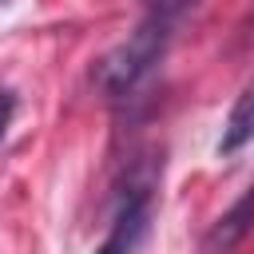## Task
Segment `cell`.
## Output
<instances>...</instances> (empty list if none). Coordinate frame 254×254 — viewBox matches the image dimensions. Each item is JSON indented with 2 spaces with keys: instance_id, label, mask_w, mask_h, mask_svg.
Listing matches in <instances>:
<instances>
[{
  "instance_id": "5",
  "label": "cell",
  "mask_w": 254,
  "mask_h": 254,
  "mask_svg": "<svg viewBox=\"0 0 254 254\" xmlns=\"http://www.w3.org/2000/svg\"><path fill=\"white\" fill-rule=\"evenodd\" d=\"M143 8H147L151 20H163V24L175 28L183 16H190V12L198 8V0H143Z\"/></svg>"
},
{
  "instance_id": "6",
  "label": "cell",
  "mask_w": 254,
  "mask_h": 254,
  "mask_svg": "<svg viewBox=\"0 0 254 254\" xmlns=\"http://www.w3.org/2000/svg\"><path fill=\"white\" fill-rule=\"evenodd\" d=\"M16 107H20L16 91H12V87H0V143H4L8 127H12V119H16Z\"/></svg>"
},
{
  "instance_id": "1",
  "label": "cell",
  "mask_w": 254,
  "mask_h": 254,
  "mask_svg": "<svg viewBox=\"0 0 254 254\" xmlns=\"http://www.w3.org/2000/svg\"><path fill=\"white\" fill-rule=\"evenodd\" d=\"M171 32H175L171 24L143 16V24H139L123 44H115L107 56L95 60V67H91L95 91L107 95V99H127V95L163 64L167 44H171Z\"/></svg>"
},
{
  "instance_id": "4",
  "label": "cell",
  "mask_w": 254,
  "mask_h": 254,
  "mask_svg": "<svg viewBox=\"0 0 254 254\" xmlns=\"http://www.w3.org/2000/svg\"><path fill=\"white\" fill-rule=\"evenodd\" d=\"M250 143H254V79L238 91V99L226 111V123H222V135H218V155L222 159L238 155Z\"/></svg>"
},
{
  "instance_id": "2",
  "label": "cell",
  "mask_w": 254,
  "mask_h": 254,
  "mask_svg": "<svg viewBox=\"0 0 254 254\" xmlns=\"http://www.w3.org/2000/svg\"><path fill=\"white\" fill-rule=\"evenodd\" d=\"M155 175L159 171H147V175L131 179L127 190H119L111 230L95 246V254H139V246L151 230V214H155Z\"/></svg>"
},
{
  "instance_id": "3",
  "label": "cell",
  "mask_w": 254,
  "mask_h": 254,
  "mask_svg": "<svg viewBox=\"0 0 254 254\" xmlns=\"http://www.w3.org/2000/svg\"><path fill=\"white\" fill-rule=\"evenodd\" d=\"M250 230H254V183L238 194L230 210H222L210 222V230L202 234V254H230Z\"/></svg>"
},
{
  "instance_id": "7",
  "label": "cell",
  "mask_w": 254,
  "mask_h": 254,
  "mask_svg": "<svg viewBox=\"0 0 254 254\" xmlns=\"http://www.w3.org/2000/svg\"><path fill=\"white\" fill-rule=\"evenodd\" d=\"M8 4H12V0H0V8H8Z\"/></svg>"
}]
</instances>
